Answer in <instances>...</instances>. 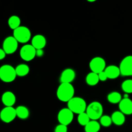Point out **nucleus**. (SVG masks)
I'll return each instance as SVG.
<instances>
[{
	"mask_svg": "<svg viewBox=\"0 0 132 132\" xmlns=\"http://www.w3.org/2000/svg\"><path fill=\"white\" fill-rule=\"evenodd\" d=\"M2 102L5 107H13L16 101V97L12 92H5L2 95Z\"/></svg>",
	"mask_w": 132,
	"mask_h": 132,
	"instance_id": "obj_15",
	"label": "nucleus"
},
{
	"mask_svg": "<svg viewBox=\"0 0 132 132\" xmlns=\"http://www.w3.org/2000/svg\"><path fill=\"white\" fill-rule=\"evenodd\" d=\"M74 113L68 108H64L61 110L57 115V120L61 125L68 126L73 119Z\"/></svg>",
	"mask_w": 132,
	"mask_h": 132,
	"instance_id": "obj_7",
	"label": "nucleus"
},
{
	"mask_svg": "<svg viewBox=\"0 0 132 132\" xmlns=\"http://www.w3.org/2000/svg\"><path fill=\"white\" fill-rule=\"evenodd\" d=\"M107 99L111 104H117V103L119 104L122 99L120 93L117 92H112L108 94L107 96Z\"/></svg>",
	"mask_w": 132,
	"mask_h": 132,
	"instance_id": "obj_21",
	"label": "nucleus"
},
{
	"mask_svg": "<svg viewBox=\"0 0 132 132\" xmlns=\"http://www.w3.org/2000/svg\"><path fill=\"white\" fill-rule=\"evenodd\" d=\"M98 76H99V80H100L101 81H105L108 79L107 75H106V73H105V72H104V71H103V72L99 73V74H98Z\"/></svg>",
	"mask_w": 132,
	"mask_h": 132,
	"instance_id": "obj_28",
	"label": "nucleus"
},
{
	"mask_svg": "<svg viewBox=\"0 0 132 132\" xmlns=\"http://www.w3.org/2000/svg\"><path fill=\"white\" fill-rule=\"evenodd\" d=\"M112 122L117 126H121L124 125L126 121L125 115L122 113L121 111H116L112 113Z\"/></svg>",
	"mask_w": 132,
	"mask_h": 132,
	"instance_id": "obj_17",
	"label": "nucleus"
},
{
	"mask_svg": "<svg viewBox=\"0 0 132 132\" xmlns=\"http://www.w3.org/2000/svg\"><path fill=\"white\" fill-rule=\"evenodd\" d=\"M112 122V117L108 116H103L100 119V124L104 127H109Z\"/></svg>",
	"mask_w": 132,
	"mask_h": 132,
	"instance_id": "obj_26",
	"label": "nucleus"
},
{
	"mask_svg": "<svg viewBox=\"0 0 132 132\" xmlns=\"http://www.w3.org/2000/svg\"><path fill=\"white\" fill-rule=\"evenodd\" d=\"M17 117L21 119H27L29 116V110L24 106H19L15 108Z\"/></svg>",
	"mask_w": 132,
	"mask_h": 132,
	"instance_id": "obj_20",
	"label": "nucleus"
},
{
	"mask_svg": "<svg viewBox=\"0 0 132 132\" xmlns=\"http://www.w3.org/2000/svg\"><path fill=\"white\" fill-rule=\"evenodd\" d=\"M105 73H106L108 79H115L119 77L121 74L119 67L116 65H110L106 68L104 70Z\"/></svg>",
	"mask_w": 132,
	"mask_h": 132,
	"instance_id": "obj_16",
	"label": "nucleus"
},
{
	"mask_svg": "<svg viewBox=\"0 0 132 132\" xmlns=\"http://www.w3.org/2000/svg\"><path fill=\"white\" fill-rule=\"evenodd\" d=\"M17 76L15 68L10 64H4L0 68V79L3 82H13Z\"/></svg>",
	"mask_w": 132,
	"mask_h": 132,
	"instance_id": "obj_4",
	"label": "nucleus"
},
{
	"mask_svg": "<svg viewBox=\"0 0 132 132\" xmlns=\"http://www.w3.org/2000/svg\"><path fill=\"white\" fill-rule=\"evenodd\" d=\"M68 108H69L73 113L81 114L86 112L87 104L83 98L79 97H74L67 103Z\"/></svg>",
	"mask_w": 132,
	"mask_h": 132,
	"instance_id": "obj_2",
	"label": "nucleus"
},
{
	"mask_svg": "<svg viewBox=\"0 0 132 132\" xmlns=\"http://www.w3.org/2000/svg\"><path fill=\"white\" fill-rule=\"evenodd\" d=\"M86 113L92 121L100 119L103 113V105L98 101L92 102L88 105Z\"/></svg>",
	"mask_w": 132,
	"mask_h": 132,
	"instance_id": "obj_3",
	"label": "nucleus"
},
{
	"mask_svg": "<svg viewBox=\"0 0 132 132\" xmlns=\"http://www.w3.org/2000/svg\"><path fill=\"white\" fill-rule=\"evenodd\" d=\"M31 45L36 49L41 50L43 49L46 45V39L45 36L41 34H37L34 36L32 39Z\"/></svg>",
	"mask_w": 132,
	"mask_h": 132,
	"instance_id": "obj_14",
	"label": "nucleus"
},
{
	"mask_svg": "<svg viewBox=\"0 0 132 132\" xmlns=\"http://www.w3.org/2000/svg\"><path fill=\"white\" fill-rule=\"evenodd\" d=\"M44 55V51L43 49H41V50H36V56L38 57H41Z\"/></svg>",
	"mask_w": 132,
	"mask_h": 132,
	"instance_id": "obj_30",
	"label": "nucleus"
},
{
	"mask_svg": "<svg viewBox=\"0 0 132 132\" xmlns=\"http://www.w3.org/2000/svg\"><path fill=\"white\" fill-rule=\"evenodd\" d=\"M68 131V128H67V126H65V125H61L59 124V125L55 127V130H54V132H67Z\"/></svg>",
	"mask_w": 132,
	"mask_h": 132,
	"instance_id": "obj_27",
	"label": "nucleus"
},
{
	"mask_svg": "<svg viewBox=\"0 0 132 132\" xmlns=\"http://www.w3.org/2000/svg\"><path fill=\"white\" fill-rule=\"evenodd\" d=\"M30 68L26 64H20L15 67L17 76L19 77H24L29 73Z\"/></svg>",
	"mask_w": 132,
	"mask_h": 132,
	"instance_id": "obj_22",
	"label": "nucleus"
},
{
	"mask_svg": "<svg viewBox=\"0 0 132 132\" xmlns=\"http://www.w3.org/2000/svg\"><path fill=\"white\" fill-rule=\"evenodd\" d=\"M8 24H9V27L14 30L21 27V19L18 15H12L9 18Z\"/></svg>",
	"mask_w": 132,
	"mask_h": 132,
	"instance_id": "obj_23",
	"label": "nucleus"
},
{
	"mask_svg": "<svg viewBox=\"0 0 132 132\" xmlns=\"http://www.w3.org/2000/svg\"><path fill=\"white\" fill-rule=\"evenodd\" d=\"M6 52L4 51L3 49H0V60H3V59H5V57H6Z\"/></svg>",
	"mask_w": 132,
	"mask_h": 132,
	"instance_id": "obj_29",
	"label": "nucleus"
},
{
	"mask_svg": "<svg viewBox=\"0 0 132 132\" xmlns=\"http://www.w3.org/2000/svg\"><path fill=\"white\" fill-rule=\"evenodd\" d=\"M16 117V110L13 107H5L0 113V118L5 123H10Z\"/></svg>",
	"mask_w": 132,
	"mask_h": 132,
	"instance_id": "obj_11",
	"label": "nucleus"
},
{
	"mask_svg": "<svg viewBox=\"0 0 132 132\" xmlns=\"http://www.w3.org/2000/svg\"><path fill=\"white\" fill-rule=\"evenodd\" d=\"M91 121L89 116H88L87 113L86 112L85 113H82L81 114L78 115V117H77V121H78L79 124L81 126H85L86 125L88 124V122Z\"/></svg>",
	"mask_w": 132,
	"mask_h": 132,
	"instance_id": "obj_24",
	"label": "nucleus"
},
{
	"mask_svg": "<svg viewBox=\"0 0 132 132\" xmlns=\"http://www.w3.org/2000/svg\"><path fill=\"white\" fill-rule=\"evenodd\" d=\"M120 111L125 115L132 114V101L129 98H124L119 104Z\"/></svg>",
	"mask_w": 132,
	"mask_h": 132,
	"instance_id": "obj_13",
	"label": "nucleus"
},
{
	"mask_svg": "<svg viewBox=\"0 0 132 132\" xmlns=\"http://www.w3.org/2000/svg\"><path fill=\"white\" fill-rule=\"evenodd\" d=\"M18 48V41L14 36H9L4 40L3 49L6 54H12Z\"/></svg>",
	"mask_w": 132,
	"mask_h": 132,
	"instance_id": "obj_9",
	"label": "nucleus"
},
{
	"mask_svg": "<svg viewBox=\"0 0 132 132\" xmlns=\"http://www.w3.org/2000/svg\"><path fill=\"white\" fill-rule=\"evenodd\" d=\"M20 57L25 61H30L36 56V49L32 45H24L20 50Z\"/></svg>",
	"mask_w": 132,
	"mask_h": 132,
	"instance_id": "obj_8",
	"label": "nucleus"
},
{
	"mask_svg": "<svg viewBox=\"0 0 132 132\" xmlns=\"http://www.w3.org/2000/svg\"><path fill=\"white\" fill-rule=\"evenodd\" d=\"M76 78V72L72 68H67L61 73L60 77L61 83H71Z\"/></svg>",
	"mask_w": 132,
	"mask_h": 132,
	"instance_id": "obj_12",
	"label": "nucleus"
},
{
	"mask_svg": "<svg viewBox=\"0 0 132 132\" xmlns=\"http://www.w3.org/2000/svg\"><path fill=\"white\" fill-rule=\"evenodd\" d=\"M99 81L98 74L94 72H90L86 77V82L89 86H95L99 83Z\"/></svg>",
	"mask_w": 132,
	"mask_h": 132,
	"instance_id": "obj_19",
	"label": "nucleus"
},
{
	"mask_svg": "<svg viewBox=\"0 0 132 132\" xmlns=\"http://www.w3.org/2000/svg\"><path fill=\"white\" fill-rule=\"evenodd\" d=\"M13 36L18 43H26L28 42L31 38V32L30 29L24 26H21L13 32Z\"/></svg>",
	"mask_w": 132,
	"mask_h": 132,
	"instance_id": "obj_5",
	"label": "nucleus"
},
{
	"mask_svg": "<svg viewBox=\"0 0 132 132\" xmlns=\"http://www.w3.org/2000/svg\"><path fill=\"white\" fill-rule=\"evenodd\" d=\"M121 88L125 94H132V79H127L123 81Z\"/></svg>",
	"mask_w": 132,
	"mask_h": 132,
	"instance_id": "obj_25",
	"label": "nucleus"
},
{
	"mask_svg": "<svg viewBox=\"0 0 132 132\" xmlns=\"http://www.w3.org/2000/svg\"><path fill=\"white\" fill-rule=\"evenodd\" d=\"M119 69L122 76H132V55H128L121 61Z\"/></svg>",
	"mask_w": 132,
	"mask_h": 132,
	"instance_id": "obj_10",
	"label": "nucleus"
},
{
	"mask_svg": "<svg viewBox=\"0 0 132 132\" xmlns=\"http://www.w3.org/2000/svg\"><path fill=\"white\" fill-rule=\"evenodd\" d=\"M101 129V124L97 121H91L85 126V132H99Z\"/></svg>",
	"mask_w": 132,
	"mask_h": 132,
	"instance_id": "obj_18",
	"label": "nucleus"
},
{
	"mask_svg": "<svg viewBox=\"0 0 132 132\" xmlns=\"http://www.w3.org/2000/svg\"><path fill=\"white\" fill-rule=\"evenodd\" d=\"M75 90L71 83H61L57 90V97L62 102L68 103L74 97Z\"/></svg>",
	"mask_w": 132,
	"mask_h": 132,
	"instance_id": "obj_1",
	"label": "nucleus"
},
{
	"mask_svg": "<svg viewBox=\"0 0 132 132\" xmlns=\"http://www.w3.org/2000/svg\"><path fill=\"white\" fill-rule=\"evenodd\" d=\"M89 67L92 72H94L97 74L105 70L106 68L105 60L101 57H95L93 58L90 61Z\"/></svg>",
	"mask_w": 132,
	"mask_h": 132,
	"instance_id": "obj_6",
	"label": "nucleus"
}]
</instances>
